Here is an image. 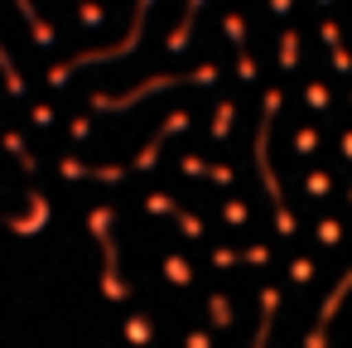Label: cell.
<instances>
[{
  "instance_id": "obj_1",
  "label": "cell",
  "mask_w": 352,
  "mask_h": 348,
  "mask_svg": "<svg viewBox=\"0 0 352 348\" xmlns=\"http://www.w3.org/2000/svg\"><path fill=\"white\" fill-rule=\"evenodd\" d=\"M270 10H280V15H285V10H289V0H270Z\"/></svg>"
}]
</instances>
